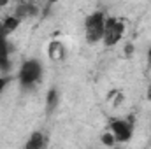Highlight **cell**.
<instances>
[{"label": "cell", "instance_id": "obj_1", "mask_svg": "<svg viewBox=\"0 0 151 149\" xmlns=\"http://www.w3.org/2000/svg\"><path fill=\"white\" fill-rule=\"evenodd\" d=\"M104 27H106V14L104 12H93L84 19V37L90 44H95L104 37Z\"/></svg>", "mask_w": 151, "mask_h": 149}, {"label": "cell", "instance_id": "obj_2", "mask_svg": "<svg viewBox=\"0 0 151 149\" xmlns=\"http://www.w3.org/2000/svg\"><path fill=\"white\" fill-rule=\"evenodd\" d=\"M42 77V65L39 60H27L21 69H19V82L21 86L27 90V88H32L35 86Z\"/></svg>", "mask_w": 151, "mask_h": 149}, {"label": "cell", "instance_id": "obj_3", "mask_svg": "<svg viewBox=\"0 0 151 149\" xmlns=\"http://www.w3.org/2000/svg\"><path fill=\"white\" fill-rule=\"evenodd\" d=\"M125 34V23L118 18H106V27H104V44L114 46L118 44Z\"/></svg>", "mask_w": 151, "mask_h": 149}, {"label": "cell", "instance_id": "obj_4", "mask_svg": "<svg viewBox=\"0 0 151 149\" xmlns=\"http://www.w3.org/2000/svg\"><path fill=\"white\" fill-rule=\"evenodd\" d=\"M134 133V126L127 119H113L111 121V135L114 137V142H127L130 140Z\"/></svg>", "mask_w": 151, "mask_h": 149}, {"label": "cell", "instance_id": "obj_5", "mask_svg": "<svg viewBox=\"0 0 151 149\" xmlns=\"http://www.w3.org/2000/svg\"><path fill=\"white\" fill-rule=\"evenodd\" d=\"M11 69V60H9V44H7V37L0 35V70L7 72Z\"/></svg>", "mask_w": 151, "mask_h": 149}, {"label": "cell", "instance_id": "obj_6", "mask_svg": "<svg viewBox=\"0 0 151 149\" xmlns=\"http://www.w3.org/2000/svg\"><path fill=\"white\" fill-rule=\"evenodd\" d=\"M46 144H47V139L44 137V133L34 132V133L28 137V140H27V144H25V149H44Z\"/></svg>", "mask_w": 151, "mask_h": 149}, {"label": "cell", "instance_id": "obj_7", "mask_svg": "<svg viewBox=\"0 0 151 149\" xmlns=\"http://www.w3.org/2000/svg\"><path fill=\"white\" fill-rule=\"evenodd\" d=\"M32 14H37V7L32 5V4H21V5H18L14 16H16L18 19H21V18H25V16H32Z\"/></svg>", "mask_w": 151, "mask_h": 149}, {"label": "cell", "instance_id": "obj_8", "mask_svg": "<svg viewBox=\"0 0 151 149\" xmlns=\"http://www.w3.org/2000/svg\"><path fill=\"white\" fill-rule=\"evenodd\" d=\"M49 54H51L53 60H60V58H63V46H62L58 40L51 42V46H49Z\"/></svg>", "mask_w": 151, "mask_h": 149}, {"label": "cell", "instance_id": "obj_9", "mask_svg": "<svg viewBox=\"0 0 151 149\" xmlns=\"http://www.w3.org/2000/svg\"><path fill=\"white\" fill-rule=\"evenodd\" d=\"M56 104H58V91L53 88V90H49V91H47V102H46L47 111H53V109L56 107Z\"/></svg>", "mask_w": 151, "mask_h": 149}, {"label": "cell", "instance_id": "obj_10", "mask_svg": "<svg viewBox=\"0 0 151 149\" xmlns=\"http://www.w3.org/2000/svg\"><path fill=\"white\" fill-rule=\"evenodd\" d=\"M102 142H104L106 146H113V144H114V137L111 135V132H109V133H104V135H102Z\"/></svg>", "mask_w": 151, "mask_h": 149}, {"label": "cell", "instance_id": "obj_11", "mask_svg": "<svg viewBox=\"0 0 151 149\" xmlns=\"http://www.w3.org/2000/svg\"><path fill=\"white\" fill-rule=\"evenodd\" d=\"M5 84H7V79H4V77H0V93L4 91V88H5Z\"/></svg>", "mask_w": 151, "mask_h": 149}, {"label": "cell", "instance_id": "obj_12", "mask_svg": "<svg viewBox=\"0 0 151 149\" xmlns=\"http://www.w3.org/2000/svg\"><path fill=\"white\" fill-rule=\"evenodd\" d=\"M125 53H127V54H130V53H134V46H130V44H128V46L125 47Z\"/></svg>", "mask_w": 151, "mask_h": 149}, {"label": "cell", "instance_id": "obj_13", "mask_svg": "<svg viewBox=\"0 0 151 149\" xmlns=\"http://www.w3.org/2000/svg\"><path fill=\"white\" fill-rule=\"evenodd\" d=\"M148 97H150V100H151V86H150V90H148Z\"/></svg>", "mask_w": 151, "mask_h": 149}, {"label": "cell", "instance_id": "obj_14", "mask_svg": "<svg viewBox=\"0 0 151 149\" xmlns=\"http://www.w3.org/2000/svg\"><path fill=\"white\" fill-rule=\"evenodd\" d=\"M150 63H151V51H150Z\"/></svg>", "mask_w": 151, "mask_h": 149}, {"label": "cell", "instance_id": "obj_15", "mask_svg": "<svg viewBox=\"0 0 151 149\" xmlns=\"http://www.w3.org/2000/svg\"><path fill=\"white\" fill-rule=\"evenodd\" d=\"M150 126H151V125H150Z\"/></svg>", "mask_w": 151, "mask_h": 149}]
</instances>
